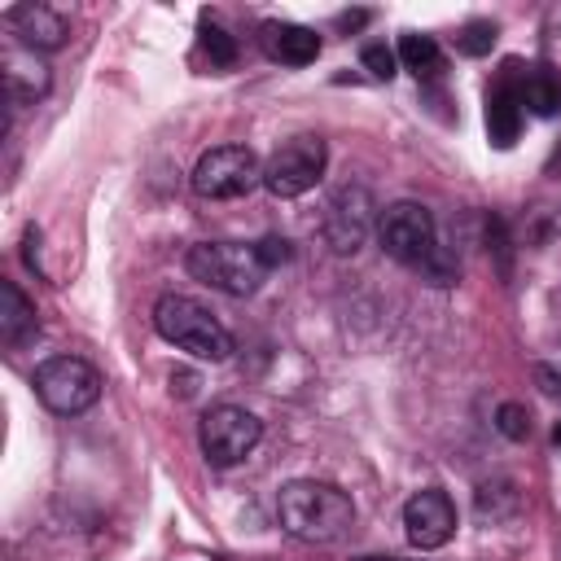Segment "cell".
<instances>
[{
	"label": "cell",
	"mask_w": 561,
	"mask_h": 561,
	"mask_svg": "<svg viewBox=\"0 0 561 561\" xmlns=\"http://www.w3.org/2000/svg\"><path fill=\"white\" fill-rule=\"evenodd\" d=\"M495 430H500L504 438L522 443V438L530 434V412H526L522 403H513V399H508V403H500V408H495Z\"/></svg>",
	"instance_id": "ffe728a7"
},
{
	"label": "cell",
	"mask_w": 561,
	"mask_h": 561,
	"mask_svg": "<svg viewBox=\"0 0 561 561\" xmlns=\"http://www.w3.org/2000/svg\"><path fill=\"white\" fill-rule=\"evenodd\" d=\"M4 22L13 26V35H18L26 48H44V53L61 48L66 35H70V22H66L57 9H48V4H13V9L4 13Z\"/></svg>",
	"instance_id": "8fae6325"
},
{
	"label": "cell",
	"mask_w": 561,
	"mask_h": 561,
	"mask_svg": "<svg viewBox=\"0 0 561 561\" xmlns=\"http://www.w3.org/2000/svg\"><path fill=\"white\" fill-rule=\"evenodd\" d=\"M394 57H399L403 70H412L416 79H434V75H443V48H438L434 35H416V31L399 35Z\"/></svg>",
	"instance_id": "e0dca14e"
},
{
	"label": "cell",
	"mask_w": 561,
	"mask_h": 561,
	"mask_svg": "<svg viewBox=\"0 0 561 561\" xmlns=\"http://www.w3.org/2000/svg\"><path fill=\"white\" fill-rule=\"evenodd\" d=\"M153 329H158L162 342H171V346H180L197 359L224 364L232 355V333L215 320V311H206L188 294H162L153 302Z\"/></svg>",
	"instance_id": "7a4b0ae2"
},
{
	"label": "cell",
	"mask_w": 561,
	"mask_h": 561,
	"mask_svg": "<svg viewBox=\"0 0 561 561\" xmlns=\"http://www.w3.org/2000/svg\"><path fill=\"white\" fill-rule=\"evenodd\" d=\"M368 22V13H342L337 18V26H346V31H355V26H364Z\"/></svg>",
	"instance_id": "cb8c5ba5"
},
{
	"label": "cell",
	"mask_w": 561,
	"mask_h": 561,
	"mask_svg": "<svg viewBox=\"0 0 561 561\" xmlns=\"http://www.w3.org/2000/svg\"><path fill=\"white\" fill-rule=\"evenodd\" d=\"M259 254L267 259V267H280V263L289 259V241H285V237H263V241H259Z\"/></svg>",
	"instance_id": "7402d4cb"
},
{
	"label": "cell",
	"mask_w": 561,
	"mask_h": 561,
	"mask_svg": "<svg viewBox=\"0 0 561 561\" xmlns=\"http://www.w3.org/2000/svg\"><path fill=\"white\" fill-rule=\"evenodd\" d=\"M517 88H522V105H526L530 114H539V118L561 114V75H557L552 66L526 70V79H522Z\"/></svg>",
	"instance_id": "2e32d148"
},
{
	"label": "cell",
	"mask_w": 561,
	"mask_h": 561,
	"mask_svg": "<svg viewBox=\"0 0 561 561\" xmlns=\"http://www.w3.org/2000/svg\"><path fill=\"white\" fill-rule=\"evenodd\" d=\"M491 44H495V22H469L456 35V53H465V57H486Z\"/></svg>",
	"instance_id": "d6986e66"
},
{
	"label": "cell",
	"mask_w": 561,
	"mask_h": 561,
	"mask_svg": "<svg viewBox=\"0 0 561 561\" xmlns=\"http://www.w3.org/2000/svg\"><path fill=\"white\" fill-rule=\"evenodd\" d=\"M48 92V66L35 53H4V96L9 101H39Z\"/></svg>",
	"instance_id": "9a60e30c"
},
{
	"label": "cell",
	"mask_w": 561,
	"mask_h": 561,
	"mask_svg": "<svg viewBox=\"0 0 561 561\" xmlns=\"http://www.w3.org/2000/svg\"><path fill=\"white\" fill-rule=\"evenodd\" d=\"M188 272L219 289V294H232V298H245L254 294L263 280H267V259L259 254V245H245V241H202L188 250Z\"/></svg>",
	"instance_id": "3957f363"
},
{
	"label": "cell",
	"mask_w": 561,
	"mask_h": 561,
	"mask_svg": "<svg viewBox=\"0 0 561 561\" xmlns=\"http://www.w3.org/2000/svg\"><path fill=\"white\" fill-rule=\"evenodd\" d=\"M359 61H364V70H368L373 79H394V66H399V57H394L386 44H368V48L359 53Z\"/></svg>",
	"instance_id": "44dd1931"
},
{
	"label": "cell",
	"mask_w": 561,
	"mask_h": 561,
	"mask_svg": "<svg viewBox=\"0 0 561 561\" xmlns=\"http://www.w3.org/2000/svg\"><path fill=\"white\" fill-rule=\"evenodd\" d=\"M35 394L57 416H79L101 399V373L79 355H53L35 368Z\"/></svg>",
	"instance_id": "5b68a950"
},
{
	"label": "cell",
	"mask_w": 561,
	"mask_h": 561,
	"mask_svg": "<svg viewBox=\"0 0 561 561\" xmlns=\"http://www.w3.org/2000/svg\"><path fill=\"white\" fill-rule=\"evenodd\" d=\"M552 443H557V447H561V421H557V430H552Z\"/></svg>",
	"instance_id": "484cf974"
},
{
	"label": "cell",
	"mask_w": 561,
	"mask_h": 561,
	"mask_svg": "<svg viewBox=\"0 0 561 561\" xmlns=\"http://www.w3.org/2000/svg\"><path fill=\"white\" fill-rule=\"evenodd\" d=\"M202 53H206L210 66H219V70H228V66L237 61V44H232V35H228L224 26H215V22L202 26Z\"/></svg>",
	"instance_id": "ac0fdd59"
},
{
	"label": "cell",
	"mask_w": 561,
	"mask_h": 561,
	"mask_svg": "<svg viewBox=\"0 0 561 561\" xmlns=\"http://www.w3.org/2000/svg\"><path fill=\"white\" fill-rule=\"evenodd\" d=\"M522 131V88L513 79H500L491 92H486V136L508 149Z\"/></svg>",
	"instance_id": "4fadbf2b"
},
{
	"label": "cell",
	"mask_w": 561,
	"mask_h": 561,
	"mask_svg": "<svg viewBox=\"0 0 561 561\" xmlns=\"http://www.w3.org/2000/svg\"><path fill=\"white\" fill-rule=\"evenodd\" d=\"M329 162V149L320 136H294L263 162V188L272 197H302L320 184Z\"/></svg>",
	"instance_id": "ba28073f"
},
{
	"label": "cell",
	"mask_w": 561,
	"mask_h": 561,
	"mask_svg": "<svg viewBox=\"0 0 561 561\" xmlns=\"http://www.w3.org/2000/svg\"><path fill=\"white\" fill-rule=\"evenodd\" d=\"M355 561H403V557H355Z\"/></svg>",
	"instance_id": "d4e9b609"
},
{
	"label": "cell",
	"mask_w": 561,
	"mask_h": 561,
	"mask_svg": "<svg viewBox=\"0 0 561 561\" xmlns=\"http://www.w3.org/2000/svg\"><path fill=\"white\" fill-rule=\"evenodd\" d=\"M0 337H4V346H13V351L39 337V316H35V307L26 302V294H22L13 280L0 285Z\"/></svg>",
	"instance_id": "5bb4252c"
},
{
	"label": "cell",
	"mask_w": 561,
	"mask_h": 561,
	"mask_svg": "<svg viewBox=\"0 0 561 561\" xmlns=\"http://www.w3.org/2000/svg\"><path fill=\"white\" fill-rule=\"evenodd\" d=\"M259 39H263V53L280 66H311L320 57V35L298 22H263Z\"/></svg>",
	"instance_id": "7c38bea8"
},
{
	"label": "cell",
	"mask_w": 561,
	"mask_h": 561,
	"mask_svg": "<svg viewBox=\"0 0 561 561\" xmlns=\"http://www.w3.org/2000/svg\"><path fill=\"white\" fill-rule=\"evenodd\" d=\"M259 438H263V421H259L254 412L237 408V403L210 408V412L202 416V425H197V443H202V451H206V460H210L215 469L241 465V460L259 447Z\"/></svg>",
	"instance_id": "52a82bcc"
},
{
	"label": "cell",
	"mask_w": 561,
	"mask_h": 561,
	"mask_svg": "<svg viewBox=\"0 0 561 561\" xmlns=\"http://www.w3.org/2000/svg\"><path fill=\"white\" fill-rule=\"evenodd\" d=\"M377 237H381V250L390 259H399V263H408L416 272L443 245L438 241V228H434V215L421 202H390L381 210V219H377Z\"/></svg>",
	"instance_id": "8992f818"
},
{
	"label": "cell",
	"mask_w": 561,
	"mask_h": 561,
	"mask_svg": "<svg viewBox=\"0 0 561 561\" xmlns=\"http://www.w3.org/2000/svg\"><path fill=\"white\" fill-rule=\"evenodd\" d=\"M276 517L280 526L302 539V543H337L351 526H355V504L342 486L333 482H316V478H298L285 482L276 495Z\"/></svg>",
	"instance_id": "6da1fadb"
},
{
	"label": "cell",
	"mask_w": 561,
	"mask_h": 561,
	"mask_svg": "<svg viewBox=\"0 0 561 561\" xmlns=\"http://www.w3.org/2000/svg\"><path fill=\"white\" fill-rule=\"evenodd\" d=\"M373 193L368 188H342L333 202H329V215H324V237L337 254H355L364 241H368V228H373Z\"/></svg>",
	"instance_id": "30bf717a"
},
{
	"label": "cell",
	"mask_w": 561,
	"mask_h": 561,
	"mask_svg": "<svg viewBox=\"0 0 561 561\" xmlns=\"http://www.w3.org/2000/svg\"><path fill=\"white\" fill-rule=\"evenodd\" d=\"M403 530H408V543L421 548V552L443 548L456 535V504H451V495L438 491V486L416 491L403 504Z\"/></svg>",
	"instance_id": "9c48e42d"
},
{
	"label": "cell",
	"mask_w": 561,
	"mask_h": 561,
	"mask_svg": "<svg viewBox=\"0 0 561 561\" xmlns=\"http://www.w3.org/2000/svg\"><path fill=\"white\" fill-rule=\"evenodd\" d=\"M535 381H539V390H543L548 399H557V403H561V373H557V368L535 364Z\"/></svg>",
	"instance_id": "603a6c76"
},
{
	"label": "cell",
	"mask_w": 561,
	"mask_h": 561,
	"mask_svg": "<svg viewBox=\"0 0 561 561\" xmlns=\"http://www.w3.org/2000/svg\"><path fill=\"white\" fill-rule=\"evenodd\" d=\"M263 184V162L250 145H215L193 167V193L206 202H232Z\"/></svg>",
	"instance_id": "277c9868"
}]
</instances>
